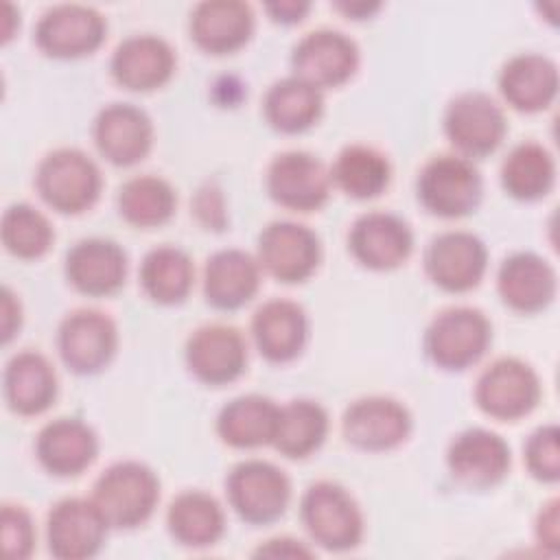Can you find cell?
<instances>
[{"mask_svg":"<svg viewBox=\"0 0 560 560\" xmlns=\"http://www.w3.org/2000/svg\"><path fill=\"white\" fill-rule=\"evenodd\" d=\"M160 481L151 468L140 462H118L109 466L94 483L92 501L109 527L142 525L155 510Z\"/></svg>","mask_w":560,"mask_h":560,"instance_id":"obj_1","label":"cell"},{"mask_svg":"<svg viewBox=\"0 0 560 560\" xmlns=\"http://www.w3.org/2000/svg\"><path fill=\"white\" fill-rule=\"evenodd\" d=\"M300 512L306 532L324 549L348 551L361 542V510L346 488L332 481L313 483L302 497Z\"/></svg>","mask_w":560,"mask_h":560,"instance_id":"obj_2","label":"cell"},{"mask_svg":"<svg viewBox=\"0 0 560 560\" xmlns=\"http://www.w3.org/2000/svg\"><path fill=\"white\" fill-rule=\"evenodd\" d=\"M35 184L50 208L77 214L98 199L101 173L83 151L57 149L42 160Z\"/></svg>","mask_w":560,"mask_h":560,"instance_id":"obj_3","label":"cell"},{"mask_svg":"<svg viewBox=\"0 0 560 560\" xmlns=\"http://www.w3.org/2000/svg\"><path fill=\"white\" fill-rule=\"evenodd\" d=\"M418 199L438 217H464L481 199V177L468 158L438 155L420 171Z\"/></svg>","mask_w":560,"mask_h":560,"instance_id":"obj_4","label":"cell"},{"mask_svg":"<svg viewBox=\"0 0 560 560\" xmlns=\"http://www.w3.org/2000/svg\"><path fill=\"white\" fill-rule=\"evenodd\" d=\"M490 343V324L477 308L455 306L442 311L429 326L424 348L444 370H464L481 359Z\"/></svg>","mask_w":560,"mask_h":560,"instance_id":"obj_5","label":"cell"},{"mask_svg":"<svg viewBox=\"0 0 560 560\" xmlns=\"http://www.w3.org/2000/svg\"><path fill=\"white\" fill-rule=\"evenodd\" d=\"M228 497L230 505L243 521L252 525H267L284 514L291 486L278 466L249 459L230 472Z\"/></svg>","mask_w":560,"mask_h":560,"instance_id":"obj_6","label":"cell"},{"mask_svg":"<svg viewBox=\"0 0 560 560\" xmlns=\"http://www.w3.org/2000/svg\"><path fill=\"white\" fill-rule=\"evenodd\" d=\"M444 129L462 158H483L492 153L505 136V116L501 107L483 92H466L451 101Z\"/></svg>","mask_w":560,"mask_h":560,"instance_id":"obj_7","label":"cell"},{"mask_svg":"<svg viewBox=\"0 0 560 560\" xmlns=\"http://www.w3.org/2000/svg\"><path fill=\"white\" fill-rule=\"evenodd\" d=\"M475 396L488 416L497 420H518L536 407L540 383L527 363L503 357L481 372Z\"/></svg>","mask_w":560,"mask_h":560,"instance_id":"obj_8","label":"cell"},{"mask_svg":"<svg viewBox=\"0 0 560 560\" xmlns=\"http://www.w3.org/2000/svg\"><path fill=\"white\" fill-rule=\"evenodd\" d=\"M330 182L326 166L306 151L280 153L267 171V188L273 201L298 212L322 208L328 199Z\"/></svg>","mask_w":560,"mask_h":560,"instance_id":"obj_9","label":"cell"},{"mask_svg":"<svg viewBox=\"0 0 560 560\" xmlns=\"http://www.w3.org/2000/svg\"><path fill=\"white\" fill-rule=\"evenodd\" d=\"M59 354L63 363L77 374H94L103 370L118 343V332L114 322L92 308H81L70 313L59 326Z\"/></svg>","mask_w":560,"mask_h":560,"instance_id":"obj_10","label":"cell"},{"mask_svg":"<svg viewBox=\"0 0 560 560\" xmlns=\"http://www.w3.org/2000/svg\"><path fill=\"white\" fill-rule=\"evenodd\" d=\"M107 527L92 499H63L50 510L46 523L50 553L61 560L90 558L103 547Z\"/></svg>","mask_w":560,"mask_h":560,"instance_id":"obj_11","label":"cell"},{"mask_svg":"<svg viewBox=\"0 0 560 560\" xmlns=\"http://www.w3.org/2000/svg\"><path fill=\"white\" fill-rule=\"evenodd\" d=\"M293 70L302 81L322 88L346 83L359 63V50L350 37L339 31H313L304 35L293 50Z\"/></svg>","mask_w":560,"mask_h":560,"instance_id":"obj_12","label":"cell"},{"mask_svg":"<svg viewBox=\"0 0 560 560\" xmlns=\"http://www.w3.org/2000/svg\"><path fill=\"white\" fill-rule=\"evenodd\" d=\"M319 262L317 236L300 223H269L258 238V265L280 282L306 280Z\"/></svg>","mask_w":560,"mask_h":560,"instance_id":"obj_13","label":"cell"},{"mask_svg":"<svg viewBox=\"0 0 560 560\" xmlns=\"http://www.w3.org/2000/svg\"><path fill=\"white\" fill-rule=\"evenodd\" d=\"M105 35V20L83 4L48 9L35 28L37 46L50 57H81L96 50Z\"/></svg>","mask_w":560,"mask_h":560,"instance_id":"obj_14","label":"cell"},{"mask_svg":"<svg viewBox=\"0 0 560 560\" xmlns=\"http://www.w3.org/2000/svg\"><path fill=\"white\" fill-rule=\"evenodd\" d=\"M486 245L470 232H444L424 254L429 278L444 291L462 293L479 284L486 271Z\"/></svg>","mask_w":560,"mask_h":560,"instance_id":"obj_15","label":"cell"},{"mask_svg":"<svg viewBox=\"0 0 560 560\" xmlns=\"http://www.w3.org/2000/svg\"><path fill=\"white\" fill-rule=\"evenodd\" d=\"M190 372L208 385L236 381L247 363V343L236 328L210 324L195 330L186 343Z\"/></svg>","mask_w":560,"mask_h":560,"instance_id":"obj_16","label":"cell"},{"mask_svg":"<svg viewBox=\"0 0 560 560\" xmlns=\"http://www.w3.org/2000/svg\"><path fill=\"white\" fill-rule=\"evenodd\" d=\"M411 431L409 411L394 398L370 396L352 402L343 413V435L363 451L398 446Z\"/></svg>","mask_w":560,"mask_h":560,"instance_id":"obj_17","label":"cell"},{"mask_svg":"<svg viewBox=\"0 0 560 560\" xmlns=\"http://www.w3.org/2000/svg\"><path fill=\"white\" fill-rule=\"evenodd\" d=\"M446 462L459 483L481 490L505 477L510 468V446L501 435L488 429H468L451 442Z\"/></svg>","mask_w":560,"mask_h":560,"instance_id":"obj_18","label":"cell"},{"mask_svg":"<svg viewBox=\"0 0 560 560\" xmlns=\"http://www.w3.org/2000/svg\"><path fill=\"white\" fill-rule=\"evenodd\" d=\"M348 241L354 258L378 271L402 265L413 247L409 225L389 212H368L359 217Z\"/></svg>","mask_w":560,"mask_h":560,"instance_id":"obj_19","label":"cell"},{"mask_svg":"<svg viewBox=\"0 0 560 560\" xmlns=\"http://www.w3.org/2000/svg\"><path fill=\"white\" fill-rule=\"evenodd\" d=\"M94 142L112 164L131 166L149 153L153 127L142 109L129 103H114L96 116Z\"/></svg>","mask_w":560,"mask_h":560,"instance_id":"obj_20","label":"cell"},{"mask_svg":"<svg viewBox=\"0 0 560 560\" xmlns=\"http://www.w3.org/2000/svg\"><path fill=\"white\" fill-rule=\"evenodd\" d=\"M66 276L85 295H109L125 282L127 256L114 241L85 238L68 252Z\"/></svg>","mask_w":560,"mask_h":560,"instance_id":"obj_21","label":"cell"},{"mask_svg":"<svg viewBox=\"0 0 560 560\" xmlns=\"http://www.w3.org/2000/svg\"><path fill=\"white\" fill-rule=\"evenodd\" d=\"M175 70L171 46L155 35H133L118 44L112 57L114 79L136 92H149L164 85Z\"/></svg>","mask_w":560,"mask_h":560,"instance_id":"obj_22","label":"cell"},{"mask_svg":"<svg viewBox=\"0 0 560 560\" xmlns=\"http://www.w3.org/2000/svg\"><path fill=\"white\" fill-rule=\"evenodd\" d=\"M252 335L262 357L282 363L295 359L304 348L308 322L300 304L291 300H269L254 313Z\"/></svg>","mask_w":560,"mask_h":560,"instance_id":"obj_23","label":"cell"},{"mask_svg":"<svg viewBox=\"0 0 560 560\" xmlns=\"http://www.w3.org/2000/svg\"><path fill=\"white\" fill-rule=\"evenodd\" d=\"M254 31L249 4L236 0H210L195 7L190 35L206 52L223 55L241 48Z\"/></svg>","mask_w":560,"mask_h":560,"instance_id":"obj_24","label":"cell"},{"mask_svg":"<svg viewBox=\"0 0 560 560\" xmlns=\"http://www.w3.org/2000/svg\"><path fill=\"white\" fill-rule=\"evenodd\" d=\"M94 431L77 418H59L48 422L37 435V457L42 466L59 477L79 475L96 457Z\"/></svg>","mask_w":560,"mask_h":560,"instance_id":"obj_25","label":"cell"},{"mask_svg":"<svg viewBox=\"0 0 560 560\" xmlns=\"http://www.w3.org/2000/svg\"><path fill=\"white\" fill-rule=\"evenodd\" d=\"M497 284L503 302L521 313H536L556 295V273L551 265L529 252L505 258Z\"/></svg>","mask_w":560,"mask_h":560,"instance_id":"obj_26","label":"cell"},{"mask_svg":"<svg viewBox=\"0 0 560 560\" xmlns=\"http://www.w3.org/2000/svg\"><path fill=\"white\" fill-rule=\"evenodd\" d=\"M260 284V265L241 249L217 252L203 273L206 300L223 311L247 304Z\"/></svg>","mask_w":560,"mask_h":560,"instance_id":"obj_27","label":"cell"},{"mask_svg":"<svg viewBox=\"0 0 560 560\" xmlns=\"http://www.w3.org/2000/svg\"><path fill=\"white\" fill-rule=\"evenodd\" d=\"M503 98L518 112H540L556 98L558 70L542 55L512 57L499 77Z\"/></svg>","mask_w":560,"mask_h":560,"instance_id":"obj_28","label":"cell"},{"mask_svg":"<svg viewBox=\"0 0 560 560\" xmlns=\"http://www.w3.org/2000/svg\"><path fill=\"white\" fill-rule=\"evenodd\" d=\"M57 396V374L37 352L15 354L4 370V398L20 416L46 411Z\"/></svg>","mask_w":560,"mask_h":560,"instance_id":"obj_29","label":"cell"},{"mask_svg":"<svg viewBox=\"0 0 560 560\" xmlns=\"http://www.w3.org/2000/svg\"><path fill=\"white\" fill-rule=\"evenodd\" d=\"M280 407L258 394H247L230 400L219 418L217 431L221 440L236 448H254L269 444L276 433Z\"/></svg>","mask_w":560,"mask_h":560,"instance_id":"obj_30","label":"cell"},{"mask_svg":"<svg viewBox=\"0 0 560 560\" xmlns=\"http://www.w3.org/2000/svg\"><path fill=\"white\" fill-rule=\"evenodd\" d=\"M168 529L179 545L208 547L214 545L225 529V516L219 501L201 490H188L173 499Z\"/></svg>","mask_w":560,"mask_h":560,"instance_id":"obj_31","label":"cell"},{"mask_svg":"<svg viewBox=\"0 0 560 560\" xmlns=\"http://www.w3.org/2000/svg\"><path fill=\"white\" fill-rule=\"evenodd\" d=\"M262 107L265 118L273 129L282 133H300L319 120L324 98L322 90L315 85L300 77H287L269 88Z\"/></svg>","mask_w":560,"mask_h":560,"instance_id":"obj_32","label":"cell"},{"mask_svg":"<svg viewBox=\"0 0 560 560\" xmlns=\"http://www.w3.org/2000/svg\"><path fill=\"white\" fill-rule=\"evenodd\" d=\"M556 179V164L551 153L536 144L523 142L510 151L501 166L503 188L521 201H534L545 197Z\"/></svg>","mask_w":560,"mask_h":560,"instance_id":"obj_33","label":"cell"},{"mask_svg":"<svg viewBox=\"0 0 560 560\" xmlns=\"http://www.w3.org/2000/svg\"><path fill=\"white\" fill-rule=\"evenodd\" d=\"M328 431V416L313 400H291L280 407L271 444L287 457H306L319 448Z\"/></svg>","mask_w":560,"mask_h":560,"instance_id":"obj_34","label":"cell"},{"mask_svg":"<svg viewBox=\"0 0 560 560\" xmlns=\"http://www.w3.org/2000/svg\"><path fill=\"white\" fill-rule=\"evenodd\" d=\"M195 269L190 258L171 245L151 249L140 267V282L144 293L160 304L182 302L192 287Z\"/></svg>","mask_w":560,"mask_h":560,"instance_id":"obj_35","label":"cell"},{"mask_svg":"<svg viewBox=\"0 0 560 560\" xmlns=\"http://www.w3.org/2000/svg\"><path fill=\"white\" fill-rule=\"evenodd\" d=\"M387 158L365 144L346 147L330 171V179L354 199H370L381 195L389 184Z\"/></svg>","mask_w":560,"mask_h":560,"instance_id":"obj_36","label":"cell"},{"mask_svg":"<svg viewBox=\"0 0 560 560\" xmlns=\"http://www.w3.org/2000/svg\"><path fill=\"white\" fill-rule=\"evenodd\" d=\"M175 190L155 175H138L122 184L118 210L131 225L155 228L166 223L175 212Z\"/></svg>","mask_w":560,"mask_h":560,"instance_id":"obj_37","label":"cell"},{"mask_svg":"<svg viewBox=\"0 0 560 560\" xmlns=\"http://www.w3.org/2000/svg\"><path fill=\"white\" fill-rule=\"evenodd\" d=\"M52 238L48 219L28 203H15L2 214V243L18 258H39Z\"/></svg>","mask_w":560,"mask_h":560,"instance_id":"obj_38","label":"cell"},{"mask_svg":"<svg viewBox=\"0 0 560 560\" xmlns=\"http://www.w3.org/2000/svg\"><path fill=\"white\" fill-rule=\"evenodd\" d=\"M558 427L547 424L534 431L525 446V459L529 472L540 481H558L560 477V451Z\"/></svg>","mask_w":560,"mask_h":560,"instance_id":"obj_39","label":"cell"},{"mask_svg":"<svg viewBox=\"0 0 560 560\" xmlns=\"http://www.w3.org/2000/svg\"><path fill=\"white\" fill-rule=\"evenodd\" d=\"M33 523L20 505L2 508V542L9 558H26L33 549Z\"/></svg>","mask_w":560,"mask_h":560,"instance_id":"obj_40","label":"cell"},{"mask_svg":"<svg viewBox=\"0 0 560 560\" xmlns=\"http://www.w3.org/2000/svg\"><path fill=\"white\" fill-rule=\"evenodd\" d=\"M536 536L540 540L542 547H547L551 553L558 551L560 547V527H558V501L551 499L549 503H545V508L538 514L536 521Z\"/></svg>","mask_w":560,"mask_h":560,"instance_id":"obj_41","label":"cell"},{"mask_svg":"<svg viewBox=\"0 0 560 560\" xmlns=\"http://www.w3.org/2000/svg\"><path fill=\"white\" fill-rule=\"evenodd\" d=\"M256 556H271V558H308L313 556L311 549H306L304 545H300L298 540H291V538H273V540H267L258 551Z\"/></svg>","mask_w":560,"mask_h":560,"instance_id":"obj_42","label":"cell"},{"mask_svg":"<svg viewBox=\"0 0 560 560\" xmlns=\"http://www.w3.org/2000/svg\"><path fill=\"white\" fill-rule=\"evenodd\" d=\"M2 339L9 341L15 332V328H20V304L13 298V293L9 289H4V298H2Z\"/></svg>","mask_w":560,"mask_h":560,"instance_id":"obj_43","label":"cell"},{"mask_svg":"<svg viewBox=\"0 0 560 560\" xmlns=\"http://www.w3.org/2000/svg\"><path fill=\"white\" fill-rule=\"evenodd\" d=\"M267 11L271 13L273 20L278 22H300L302 15L308 11L306 2H295V0H287V2H276V4H267Z\"/></svg>","mask_w":560,"mask_h":560,"instance_id":"obj_44","label":"cell"},{"mask_svg":"<svg viewBox=\"0 0 560 560\" xmlns=\"http://www.w3.org/2000/svg\"><path fill=\"white\" fill-rule=\"evenodd\" d=\"M339 9L346 11L348 15H359V18H361V15H370V13L376 11L378 7H376V4H374V7H368V4H339Z\"/></svg>","mask_w":560,"mask_h":560,"instance_id":"obj_45","label":"cell"}]
</instances>
